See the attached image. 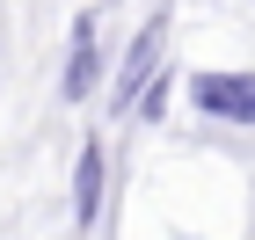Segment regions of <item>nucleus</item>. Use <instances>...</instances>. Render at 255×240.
<instances>
[{
	"mask_svg": "<svg viewBox=\"0 0 255 240\" xmlns=\"http://www.w3.org/2000/svg\"><path fill=\"white\" fill-rule=\"evenodd\" d=\"M168 95H175V66H160V73L146 80V95H138L131 117H138V124H160V117H168Z\"/></svg>",
	"mask_w": 255,
	"mask_h": 240,
	"instance_id": "nucleus-5",
	"label": "nucleus"
},
{
	"mask_svg": "<svg viewBox=\"0 0 255 240\" xmlns=\"http://www.w3.org/2000/svg\"><path fill=\"white\" fill-rule=\"evenodd\" d=\"M102 204H110V153H102V139H88L73 153V226L80 233L102 226Z\"/></svg>",
	"mask_w": 255,
	"mask_h": 240,
	"instance_id": "nucleus-4",
	"label": "nucleus"
},
{
	"mask_svg": "<svg viewBox=\"0 0 255 240\" xmlns=\"http://www.w3.org/2000/svg\"><path fill=\"white\" fill-rule=\"evenodd\" d=\"M168 15H175V7H153V15H146V29L117 51V73H110V109H117V117H131L138 95H146V80L168 66Z\"/></svg>",
	"mask_w": 255,
	"mask_h": 240,
	"instance_id": "nucleus-1",
	"label": "nucleus"
},
{
	"mask_svg": "<svg viewBox=\"0 0 255 240\" xmlns=\"http://www.w3.org/2000/svg\"><path fill=\"white\" fill-rule=\"evenodd\" d=\"M190 109L204 124L255 131V73H190Z\"/></svg>",
	"mask_w": 255,
	"mask_h": 240,
	"instance_id": "nucleus-2",
	"label": "nucleus"
},
{
	"mask_svg": "<svg viewBox=\"0 0 255 240\" xmlns=\"http://www.w3.org/2000/svg\"><path fill=\"white\" fill-rule=\"evenodd\" d=\"M102 80H110V66H102V22H95V15H73L66 66H59V102H88V95H102Z\"/></svg>",
	"mask_w": 255,
	"mask_h": 240,
	"instance_id": "nucleus-3",
	"label": "nucleus"
}]
</instances>
